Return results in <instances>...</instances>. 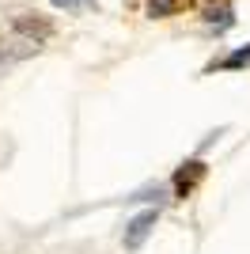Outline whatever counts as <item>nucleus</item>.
Segmentation results:
<instances>
[{
  "instance_id": "1",
  "label": "nucleus",
  "mask_w": 250,
  "mask_h": 254,
  "mask_svg": "<svg viewBox=\"0 0 250 254\" xmlns=\"http://www.w3.org/2000/svg\"><path fill=\"white\" fill-rule=\"evenodd\" d=\"M156 220H159V212L156 209H144L140 216H133V220L125 224V251H136V247L144 243L148 235H152V228H156Z\"/></svg>"
},
{
  "instance_id": "2",
  "label": "nucleus",
  "mask_w": 250,
  "mask_h": 254,
  "mask_svg": "<svg viewBox=\"0 0 250 254\" xmlns=\"http://www.w3.org/2000/svg\"><path fill=\"white\" fill-rule=\"evenodd\" d=\"M201 179H205V163H201V159H189V163H182V167H178V175H175V190H178V197H186V193L193 190Z\"/></svg>"
},
{
  "instance_id": "3",
  "label": "nucleus",
  "mask_w": 250,
  "mask_h": 254,
  "mask_svg": "<svg viewBox=\"0 0 250 254\" xmlns=\"http://www.w3.org/2000/svg\"><path fill=\"white\" fill-rule=\"evenodd\" d=\"M243 64H250V46H243V50L228 53V57L220 61V68H243Z\"/></svg>"
},
{
  "instance_id": "4",
  "label": "nucleus",
  "mask_w": 250,
  "mask_h": 254,
  "mask_svg": "<svg viewBox=\"0 0 250 254\" xmlns=\"http://www.w3.org/2000/svg\"><path fill=\"white\" fill-rule=\"evenodd\" d=\"M175 4L178 0H148V15H152V19H163V15L175 11Z\"/></svg>"
},
{
  "instance_id": "5",
  "label": "nucleus",
  "mask_w": 250,
  "mask_h": 254,
  "mask_svg": "<svg viewBox=\"0 0 250 254\" xmlns=\"http://www.w3.org/2000/svg\"><path fill=\"white\" fill-rule=\"evenodd\" d=\"M50 4H53V8H64V11H68V8H91L95 0H50Z\"/></svg>"
}]
</instances>
